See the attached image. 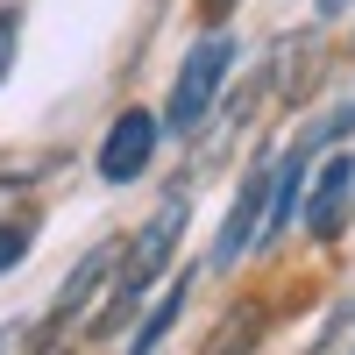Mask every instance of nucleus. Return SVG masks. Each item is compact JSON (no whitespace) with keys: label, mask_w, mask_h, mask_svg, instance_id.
Wrapping results in <instances>:
<instances>
[{"label":"nucleus","mask_w":355,"mask_h":355,"mask_svg":"<svg viewBox=\"0 0 355 355\" xmlns=\"http://www.w3.org/2000/svg\"><path fill=\"white\" fill-rule=\"evenodd\" d=\"M227 71H234V36H206V43L185 57L178 85H171V114H164V121H171V128H192L199 114L214 107V93H220Z\"/></svg>","instance_id":"obj_2"},{"label":"nucleus","mask_w":355,"mask_h":355,"mask_svg":"<svg viewBox=\"0 0 355 355\" xmlns=\"http://www.w3.org/2000/svg\"><path fill=\"white\" fill-rule=\"evenodd\" d=\"M15 43H21V15L0 8V78H8V64H15Z\"/></svg>","instance_id":"obj_8"},{"label":"nucleus","mask_w":355,"mask_h":355,"mask_svg":"<svg viewBox=\"0 0 355 355\" xmlns=\"http://www.w3.org/2000/svg\"><path fill=\"white\" fill-rule=\"evenodd\" d=\"M107 263H114V249H93V256H78V270H71V284L57 291V306H50V334H57V327H64V320H71V313L85 306V291H93V284L107 277Z\"/></svg>","instance_id":"obj_6"},{"label":"nucleus","mask_w":355,"mask_h":355,"mask_svg":"<svg viewBox=\"0 0 355 355\" xmlns=\"http://www.w3.org/2000/svg\"><path fill=\"white\" fill-rule=\"evenodd\" d=\"M348 199H355V164H348V157H334L327 171H320V185L306 192V227H313V234H341Z\"/></svg>","instance_id":"obj_4"},{"label":"nucleus","mask_w":355,"mask_h":355,"mask_svg":"<svg viewBox=\"0 0 355 355\" xmlns=\"http://www.w3.org/2000/svg\"><path fill=\"white\" fill-rule=\"evenodd\" d=\"M178 313H185V277H178V284L164 291V299H157V313L142 320V334H135V348H128V355H150V348L171 334V320H178Z\"/></svg>","instance_id":"obj_7"},{"label":"nucleus","mask_w":355,"mask_h":355,"mask_svg":"<svg viewBox=\"0 0 355 355\" xmlns=\"http://www.w3.org/2000/svg\"><path fill=\"white\" fill-rule=\"evenodd\" d=\"M263 192H270V178H256V185L234 199V214L220 220V242H214V263H220V270H227V263L256 242V227H263Z\"/></svg>","instance_id":"obj_5"},{"label":"nucleus","mask_w":355,"mask_h":355,"mask_svg":"<svg viewBox=\"0 0 355 355\" xmlns=\"http://www.w3.org/2000/svg\"><path fill=\"white\" fill-rule=\"evenodd\" d=\"M185 214H192L185 199H164L157 214L142 220V234L128 242L121 277H114V291H107V320H100V327H121V320H128V306H135L142 291L164 277V263H171V249H178V234H185Z\"/></svg>","instance_id":"obj_1"},{"label":"nucleus","mask_w":355,"mask_h":355,"mask_svg":"<svg viewBox=\"0 0 355 355\" xmlns=\"http://www.w3.org/2000/svg\"><path fill=\"white\" fill-rule=\"evenodd\" d=\"M150 150H157V114L128 107L121 121L107 128V142H100V178H107V185H128V178H142V171H150Z\"/></svg>","instance_id":"obj_3"},{"label":"nucleus","mask_w":355,"mask_h":355,"mask_svg":"<svg viewBox=\"0 0 355 355\" xmlns=\"http://www.w3.org/2000/svg\"><path fill=\"white\" fill-rule=\"evenodd\" d=\"M28 256V227H0V270H15Z\"/></svg>","instance_id":"obj_9"}]
</instances>
